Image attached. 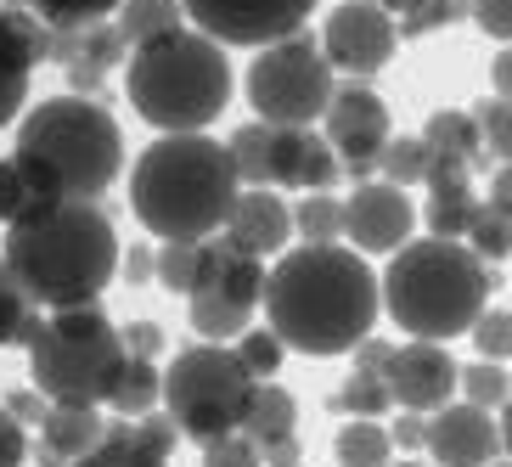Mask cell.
<instances>
[{"label": "cell", "instance_id": "cell-47", "mask_svg": "<svg viewBox=\"0 0 512 467\" xmlns=\"http://www.w3.org/2000/svg\"><path fill=\"white\" fill-rule=\"evenodd\" d=\"M152 259H158V248H147V242H136V248H124V254H119V271H124V282H130V287L152 282Z\"/></svg>", "mask_w": 512, "mask_h": 467}, {"label": "cell", "instance_id": "cell-19", "mask_svg": "<svg viewBox=\"0 0 512 467\" xmlns=\"http://www.w3.org/2000/svg\"><path fill=\"white\" fill-rule=\"evenodd\" d=\"M220 231H226L237 248L271 259V254H282L287 242H293V209H287L271 186H242Z\"/></svg>", "mask_w": 512, "mask_h": 467}, {"label": "cell", "instance_id": "cell-34", "mask_svg": "<svg viewBox=\"0 0 512 467\" xmlns=\"http://www.w3.org/2000/svg\"><path fill=\"white\" fill-rule=\"evenodd\" d=\"M74 62H91V68L113 74V68H124V62H130V40L119 34V23H113V17H107V23H91V29H79V57Z\"/></svg>", "mask_w": 512, "mask_h": 467}, {"label": "cell", "instance_id": "cell-10", "mask_svg": "<svg viewBox=\"0 0 512 467\" xmlns=\"http://www.w3.org/2000/svg\"><path fill=\"white\" fill-rule=\"evenodd\" d=\"M259 304H265V259L248 254V248H237L226 231L203 237L192 293H186V310H192L197 338L231 344V338L254 321Z\"/></svg>", "mask_w": 512, "mask_h": 467}, {"label": "cell", "instance_id": "cell-54", "mask_svg": "<svg viewBox=\"0 0 512 467\" xmlns=\"http://www.w3.org/2000/svg\"><path fill=\"white\" fill-rule=\"evenodd\" d=\"M0 6H12V0H0Z\"/></svg>", "mask_w": 512, "mask_h": 467}, {"label": "cell", "instance_id": "cell-7", "mask_svg": "<svg viewBox=\"0 0 512 467\" xmlns=\"http://www.w3.org/2000/svg\"><path fill=\"white\" fill-rule=\"evenodd\" d=\"M23 349H29V383H40L51 400H79V406H107V394L130 361L124 327L102 316V299L40 310Z\"/></svg>", "mask_w": 512, "mask_h": 467}, {"label": "cell", "instance_id": "cell-46", "mask_svg": "<svg viewBox=\"0 0 512 467\" xmlns=\"http://www.w3.org/2000/svg\"><path fill=\"white\" fill-rule=\"evenodd\" d=\"M23 456H29V428L0 406V467H17Z\"/></svg>", "mask_w": 512, "mask_h": 467}, {"label": "cell", "instance_id": "cell-39", "mask_svg": "<svg viewBox=\"0 0 512 467\" xmlns=\"http://www.w3.org/2000/svg\"><path fill=\"white\" fill-rule=\"evenodd\" d=\"M479 130H484V152H496L501 164H512V96H490L479 102Z\"/></svg>", "mask_w": 512, "mask_h": 467}, {"label": "cell", "instance_id": "cell-12", "mask_svg": "<svg viewBox=\"0 0 512 467\" xmlns=\"http://www.w3.org/2000/svg\"><path fill=\"white\" fill-rule=\"evenodd\" d=\"M394 46H400V29H394V17L377 0H338L327 29H321L327 62L349 79H372L377 68H389Z\"/></svg>", "mask_w": 512, "mask_h": 467}, {"label": "cell", "instance_id": "cell-27", "mask_svg": "<svg viewBox=\"0 0 512 467\" xmlns=\"http://www.w3.org/2000/svg\"><path fill=\"white\" fill-rule=\"evenodd\" d=\"M332 451H338V462H349V467H383L394 456V439L377 417H355L344 434L332 439Z\"/></svg>", "mask_w": 512, "mask_h": 467}, {"label": "cell", "instance_id": "cell-40", "mask_svg": "<svg viewBox=\"0 0 512 467\" xmlns=\"http://www.w3.org/2000/svg\"><path fill=\"white\" fill-rule=\"evenodd\" d=\"M467 338L479 344L484 361H512V310H479V321L467 327Z\"/></svg>", "mask_w": 512, "mask_h": 467}, {"label": "cell", "instance_id": "cell-29", "mask_svg": "<svg viewBox=\"0 0 512 467\" xmlns=\"http://www.w3.org/2000/svg\"><path fill=\"white\" fill-rule=\"evenodd\" d=\"M46 29H91L119 12V0H23Z\"/></svg>", "mask_w": 512, "mask_h": 467}, {"label": "cell", "instance_id": "cell-52", "mask_svg": "<svg viewBox=\"0 0 512 467\" xmlns=\"http://www.w3.org/2000/svg\"><path fill=\"white\" fill-rule=\"evenodd\" d=\"M501 451L512 456V394L501 400Z\"/></svg>", "mask_w": 512, "mask_h": 467}, {"label": "cell", "instance_id": "cell-4", "mask_svg": "<svg viewBox=\"0 0 512 467\" xmlns=\"http://www.w3.org/2000/svg\"><path fill=\"white\" fill-rule=\"evenodd\" d=\"M12 158L34 203L51 197H102L124 175V130L96 96H46L23 107Z\"/></svg>", "mask_w": 512, "mask_h": 467}, {"label": "cell", "instance_id": "cell-5", "mask_svg": "<svg viewBox=\"0 0 512 467\" xmlns=\"http://www.w3.org/2000/svg\"><path fill=\"white\" fill-rule=\"evenodd\" d=\"M124 96L158 136L175 130H209L231 107V62L226 46L203 29H169L130 51L124 62Z\"/></svg>", "mask_w": 512, "mask_h": 467}, {"label": "cell", "instance_id": "cell-30", "mask_svg": "<svg viewBox=\"0 0 512 467\" xmlns=\"http://www.w3.org/2000/svg\"><path fill=\"white\" fill-rule=\"evenodd\" d=\"M293 231H299L304 242H338V237H344V203L327 197V192L299 197V209H293Z\"/></svg>", "mask_w": 512, "mask_h": 467}, {"label": "cell", "instance_id": "cell-3", "mask_svg": "<svg viewBox=\"0 0 512 467\" xmlns=\"http://www.w3.org/2000/svg\"><path fill=\"white\" fill-rule=\"evenodd\" d=\"M242 181L231 147L209 130H175L158 136L130 169V214L158 242H203L226 226Z\"/></svg>", "mask_w": 512, "mask_h": 467}, {"label": "cell", "instance_id": "cell-49", "mask_svg": "<svg viewBox=\"0 0 512 467\" xmlns=\"http://www.w3.org/2000/svg\"><path fill=\"white\" fill-rule=\"evenodd\" d=\"M102 68H91V62H68V91H79V96H96L102 91Z\"/></svg>", "mask_w": 512, "mask_h": 467}, {"label": "cell", "instance_id": "cell-35", "mask_svg": "<svg viewBox=\"0 0 512 467\" xmlns=\"http://www.w3.org/2000/svg\"><path fill=\"white\" fill-rule=\"evenodd\" d=\"M338 411H349V417H383V411L394 406V394H389V377L383 372H355L338 389V400H332Z\"/></svg>", "mask_w": 512, "mask_h": 467}, {"label": "cell", "instance_id": "cell-36", "mask_svg": "<svg viewBox=\"0 0 512 467\" xmlns=\"http://www.w3.org/2000/svg\"><path fill=\"white\" fill-rule=\"evenodd\" d=\"M383 175H389L394 186H417L422 175H428V141L422 136H389V147H383Z\"/></svg>", "mask_w": 512, "mask_h": 467}, {"label": "cell", "instance_id": "cell-25", "mask_svg": "<svg viewBox=\"0 0 512 467\" xmlns=\"http://www.w3.org/2000/svg\"><path fill=\"white\" fill-rule=\"evenodd\" d=\"M422 141H428V152L462 158V164H473V169L484 164V130H479L473 113H434L428 130H422Z\"/></svg>", "mask_w": 512, "mask_h": 467}, {"label": "cell", "instance_id": "cell-38", "mask_svg": "<svg viewBox=\"0 0 512 467\" xmlns=\"http://www.w3.org/2000/svg\"><path fill=\"white\" fill-rule=\"evenodd\" d=\"M467 12H473V0H417L394 29H400V40H417V34L445 29V23H456V17H467Z\"/></svg>", "mask_w": 512, "mask_h": 467}, {"label": "cell", "instance_id": "cell-45", "mask_svg": "<svg viewBox=\"0 0 512 467\" xmlns=\"http://www.w3.org/2000/svg\"><path fill=\"white\" fill-rule=\"evenodd\" d=\"M394 451H428V411H400V417H394Z\"/></svg>", "mask_w": 512, "mask_h": 467}, {"label": "cell", "instance_id": "cell-16", "mask_svg": "<svg viewBox=\"0 0 512 467\" xmlns=\"http://www.w3.org/2000/svg\"><path fill=\"white\" fill-rule=\"evenodd\" d=\"M383 377H389L394 406L439 411L456 394V383H462V366L445 355V344H439V338H411L406 349H394V355H389Z\"/></svg>", "mask_w": 512, "mask_h": 467}, {"label": "cell", "instance_id": "cell-48", "mask_svg": "<svg viewBox=\"0 0 512 467\" xmlns=\"http://www.w3.org/2000/svg\"><path fill=\"white\" fill-rule=\"evenodd\" d=\"M389 355H394V344H383V338H372V332H366L361 344H355V372H383V366H389Z\"/></svg>", "mask_w": 512, "mask_h": 467}, {"label": "cell", "instance_id": "cell-13", "mask_svg": "<svg viewBox=\"0 0 512 467\" xmlns=\"http://www.w3.org/2000/svg\"><path fill=\"white\" fill-rule=\"evenodd\" d=\"M321 124H327V141L338 152V164L349 175H372L383 147H389V107H383V96L372 85H361V79H349V85L332 91Z\"/></svg>", "mask_w": 512, "mask_h": 467}, {"label": "cell", "instance_id": "cell-8", "mask_svg": "<svg viewBox=\"0 0 512 467\" xmlns=\"http://www.w3.org/2000/svg\"><path fill=\"white\" fill-rule=\"evenodd\" d=\"M259 377L242 366L237 344H186L164 372V411L175 417L186 439L209 445L220 434H237L242 417H248V400H254Z\"/></svg>", "mask_w": 512, "mask_h": 467}, {"label": "cell", "instance_id": "cell-42", "mask_svg": "<svg viewBox=\"0 0 512 467\" xmlns=\"http://www.w3.org/2000/svg\"><path fill=\"white\" fill-rule=\"evenodd\" d=\"M0 406L12 411V417L23 422V428H40V417L51 411V394L40 389V383H23V389H12L6 400H0Z\"/></svg>", "mask_w": 512, "mask_h": 467}, {"label": "cell", "instance_id": "cell-17", "mask_svg": "<svg viewBox=\"0 0 512 467\" xmlns=\"http://www.w3.org/2000/svg\"><path fill=\"white\" fill-rule=\"evenodd\" d=\"M428 456H439L445 467H479L490 456H501V422L490 417V406H445L428 417Z\"/></svg>", "mask_w": 512, "mask_h": 467}, {"label": "cell", "instance_id": "cell-23", "mask_svg": "<svg viewBox=\"0 0 512 467\" xmlns=\"http://www.w3.org/2000/svg\"><path fill=\"white\" fill-rule=\"evenodd\" d=\"M107 406L119 411V417H141V411L164 406V372H158V361L130 355L124 372H119V383H113V394H107Z\"/></svg>", "mask_w": 512, "mask_h": 467}, {"label": "cell", "instance_id": "cell-11", "mask_svg": "<svg viewBox=\"0 0 512 467\" xmlns=\"http://www.w3.org/2000/svg\"><path fill=\"white\" fill-rule=\"evenodd\" d=\"M186 23L214 34L220 46H271L304 29V17L316 12V0H181Z\"/></svg>", "mask_w": 512, "mask_h": 467}, {"label": "cell", "instance_id": "cell-21", "mask_svg": "<svg viewBox=\"0 0 512 467\" xmlns=\"http://www.w3.org/2000/svg\"><path fill=\"white\" fill-rule=\"evenodd\" d=\"M107 417L102 406H79V400H51V411L40 417V451L57 462H85L102 439Z\"/></svg>", "mask_w": 512, "mask_h": 467}, {"label": "cell", "instance_id": "cell-51", "mask_svg": "<svg viewBox=\"0 0 512 467\" xmlns=\"http://www.w3.org/2000/svg\"><path fill=\"white\" fill-rule=\"evenodd\" d=\"M490 203H496L501 214H512V164L496 169V181H490Z\"/></svg>", "mask_w": 512, "mask_h": 467}, {"label": "cell", "instance_id": "cell-26", "mask_svg": "<svg viewBox=\"0 0 512 467\" xmlns=\"http://www.w3.org/2000/svg\"><path fill=\"white\" fill-rule=\"evenodd\" d=\"M271 136H276V124L248 119V124L237 130V136L226 141V147H231V164H237V181H242V186H271Z\"/></svg>", "mask_w": 512, "mask_h": 467}, {"label": "cell", "instance_id": "cell-43", "mask_svg": "<svg viewBox=\"0 0 512 467\" xmlns=\"http://www.w3.org/2000/svg\"><path fill=\"white\" fill-rule=\"evenodd\" d=\"M473 23H479L490 40H501V46H512V0H473Z\"/></svg>", "mask_w": 512, "mask_h": 467}, {"label": "cell", "instance_id": "cell-2", "mask_svg": "<svg viewBox=\"0 0 512 467\" xmlns=\"http://www.w3.org/2000/svg\"><path fill=\"white\" fill-rule=\"evenodd\" d=\"M0 254L40 310L96 304L119 276V231L96 197H51L6 226Z\"/></svg>", "mask_w": 512, "mask_h": 467}, {"label": "cell", "instance_id": "cell-37", "mask_svg": "<svg viewBox=\"0 0 512 467\" xmlns=\"http://www.w3.org/2000/svg\"><path fill=\"white\" fill-rule=\"evenodd\" d=\"M456 389H462L473 406L496 411L501 400L512 394V377H507V366H501V361H484V355H479V366H462V383H456Z\"/></svg>", "mask_w": 512, "mask_h": 467}, {"label": "cell", "instance_id": "cell-9", "mask_svg": "<svg viewBox=\"0 0 512 467\" xmlns=\"http://www.w3.org/2000/svg\"><path fill=\"white\" fill-rule=\"evenodd\" d=\"M332 74L338 68L327 62L321 40H310L304 29L271 40V46H259L254 68H248V107L265 124H316L338 91Z\"/></svg>", "mask_w": 512, "mask_h": 467}, {"label": "cell", "instance_id": "cell-22", "mask_svg": "<svg viewBox=\"0 0 512 467\" xmlns=\"http://www.w3.org/2000/svg\"><path fill=\"white\" fill-rule=\"evenodd\" d=\"M293 428H299V400H293L282 383H265V377H259L254 400H248V417H242V434L265 451L276 439H293Z\"/></svg>", "mask_w": 512, "mask_h": 467}, {"label": "cell", "instance_id": "cell-18", "mask_svg": "<svg viewBox=\"0 0 512 467\" xmlns=\"http://www.w3.org/2000/svg\"><path fill=\"white\" fill-rule=\"evenodd\" d=\"M338 152L327 136H316L310 124H276L271 136V186H293V192H327L338 181Z\"/></svg>", "mask_w": 512, "mask_h": 467}, {"label": "cell", "instance_id": "cell-1", "mask_svg": "<svg viewBox=\"0 0 512 467\" xmlns=\"http://www.w3.org/2000/svg\"><path fill=\"white\" fill-rule=\"evenodd\" d=\"M383 310V282L372 276L361 254L338 242H304L282 248L265 271V321L282 332L287 349L299 355H349Z\"/></svg>", "mask_w": 512, "mask_h": 467}, {"label": "cell", "instance_id": "cell-20", "mask_svg": "<svg viewBox=\"0 0 512 467\" xmlns=\"http://www.w3.org/2000/svg\"><path fill=\"white\" fill-rule=\"evenodd\" d=\"M473 164L462 158H445V152H428V231L434 237H467L473 214H479V197H473Z\"/></svg>", "mask_w": 512, "mask_h": 467}, {"label": "cell", "instance_id": "cell-41", "mask_svg": "<svg viewBox=\"0 0 512 467\" xmlns=\"http://www.w3.org/2000/svg\"><path fill=\"white\" fill-rule=\"evenodd\" d=\"M23 209H34V192H29V181H23L17 158L6 152V158H0V226H12Z\"/></svg>", "mask_w": 512, "mask_h": 467}, {"label": "cell", "instance_id": "cell-50", "mask_svg": "<svg viewBox=\"0 0 512 467\" xmlns=\"http://www.w3.org/2000/svg\"><path fill=\"white\" fill-rule=\"evenodd\" d=\"M490 85H496V96H512V46L496 51V62H490Z\"/></svg>", "mask_w": 512, "mask_h": 467}, {"label": "cell", "instance_id": "cell-15", "mask_svg": "<svg viewBox=\"0 0 512 467\" xmlns=\"http://www.w3.org/2000/svg\"><path fill=\"white\" fill-rule=\"evenodd\" d=\"M411 226H417V209H411L406 186H394V181H366L344 203V237L361 254H394V248H406Z\"/></svg>", "mask_w": 512, "mask_h": 467}, {"label": "cell", "instance_id": "cell-28", "mask_svg": "<svg viewBox=\"0 0 512 467\" xmlns=\"http://www.w3.org/2000/svg\"><path fill=\"white\" fill-rule=\"evenodd\" d=\"M34 321H40V304L23 293V282L12 276V265H6V254H0V349L23 344Z\"/></svg>", "mask_w": 512, "mask_h": 467}, {"label": "cell", "instance_id": "cell-31", "mask_svg": "<svg viewBox=\"0 0 512 467\" xmlns=\"http://www.w3.org/2000/svg\"><path fill=\"white\" fill-rule=\"evenodd\" d=\"M231 344H237L242 366H248L254 377H276V372H282L287 344H282V332H276L271 321H265V327H254V321H248V327H242L237 338H231Z\"/></svg>", "mask_w": 512, "mask_h": 467}, {"label": "cell", "instance_id": "cell-44", "mask_svg": "<svg viewBox=\"0 0 512 467\" xmlns=\"http://www.w3.org/2000/svg\"><path fill=\"white\" fill-rule=\"evenodd\" d=\"M164 327H158V321H124V349H130V355H147V361H158V355H164Z\"/></svg>", "mask_w": 512, "mask_h": 467}, {"label": "cell", "instance_id": "cell-14", "mask_svg": "<svg viewBox=\"0 0 512 467\" xmlns=\"http://www.w3.org/2000/svg\"><path fill=\"white\" fill-rule=\"evenodd\" d=\"M46 51H51V29L23 6V0L0 6V130L23 119L34 68L46 62Z\"/></svg>", "mask_w": 512, "mask_h": 467}, {"label": "cell", "instance_id": "cell-53", "mask_svg": "<svg viewBox=\"0 0 512 467\" xmlns=\"http://www.w3.org/2000/svg\"><path fill=\"white\" fill-rule=\"evenodd\" d=\"M377 6H383V12H389V17H406L411 6H417V0H377Z\"/></svg>", "mask_w": 512, "mask_h": 467}, {"label": "cell", "instance_id": "cell-6", "mask_svg": "<svg viewBox=\"0 0 512 467\" xmlns=\"http://www.w3.org/2000/svg\"><path fill=\"white\" fill-rule=\"evenodd\" d=\"M490 287H496L490 265L462 237H428L394 248V265L383 276V310L400 332L445 344L479 321Z\"/></svg>", "mask_w": 512, "mask_h": 467}, {"label": "cell", "instance_id": "cell-32", "mask_svg": "<svg viewBox=\"0 0 512 467\" xmlns=\"http://www.w3.org/2000/svg\"><path fill=\"white\" fill-rule=\"evenodd\" d=\"M467 248L484 259V265H496V259L512 254V214H501L496 203H479L473 214V226H467Z\"/></svg>", "mask_w": 512, "mask_h": 467}, {"label": "cell", "instance_id": "cell-33", "mask_svg": "<svg viewBox=\"0 0 512 467\" xmlns=\"http://www.w3.org/2000/svg\"><path fill=\"white\" fill-rule=\"evenodd\" d=\"M197 254H203V242H158V259H152V282L169 287V293H192V276H197Z\"/></svg>", "mask_w": 512, "mask_h": 467}, {"label": "cell", "instance_id": "cell-24", "mask_svg": "<svg viewBox=\"0 0 512 467\" xmlns=\"http://www.w3.org/2000/svg\"><path fill=\"white\" fill-rule=\"evenodd\" d=\"M113 23H119V34L130 40V51H136V46H147V40H158V34L181 29L186 6L181 0H119Z\"/></svg>", "mask_w": 512, "mask_h": 467}]
</instances>
